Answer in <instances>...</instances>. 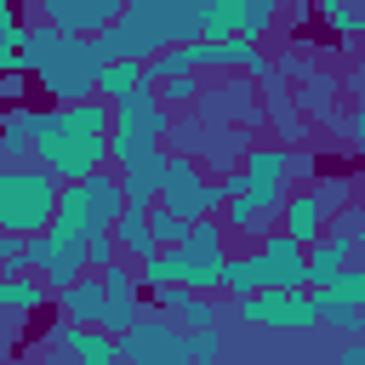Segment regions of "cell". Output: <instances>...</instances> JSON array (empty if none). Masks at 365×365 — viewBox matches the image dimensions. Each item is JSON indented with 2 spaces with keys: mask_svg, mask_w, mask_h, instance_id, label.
<instances>
[{
  "mask_svg": "<svg viewBox=\"0 0 365 365\" xmlns=\"http://www.w3.org/2000/svg\"><path fill=\"white\" fill-rule=\"evenodd\" d=\"M200 108H205V120L228 125V120H251V114H257V97H251V86H245V74H228V80H217V86H200Z\"/></svg>",
  "mask_w": 365,
  "mask_h": 365,
  "instance_id": "2e32d148",
  "label": "cell"
},
{
  "mask_svg": "<svg viewBox=\"0 0 365 365\" xmlns=\"http://www.w3.org/2000/svg\"><path fill=\"white\" fill-rule=\"evenodd\" d=\"M97 285H103V325H97V331H108V336L131 331V325L143 319V308H137V279H131V268H125V262H108V268L97 274Z\"/></svg>",
  "mask_w": 365,
  "mask_h": 365,
  "instance_id": "4fadbf2b",
  "label": "cell"
},
{
  "mask_svg": "<svg viewBox=\"0 0 365 365\" xmlns=\"http://www.w3.org/2000/svg\"><path fill=\"white\" fill-rule=\"evenodd\" d=\"M29 274L46 285V291H63L86 274V240L63 234V228H40L29 234Z\"/></svg>",
  "mask_w": 365,
  "mask_h": 365,
  "instance_id": "9c48e42d",
  "label": "cell"
},
{
  "mask_svg": "<svg viewBox=\"0 0 365 365\" xmlns=\"http://www.w3.org/2000/svg\"><path fill=\"white\" fill-rule=\"evenodd\" d=\"M108 125H114V114H108L103 97L40 108L34 143H29V165H40L57 182H80V177L108 165Z\"/></svg>",
  "mask_w": 365,
  "mask_h": 365,
  "instance_id": "6da1fadb",
  "label": "cell"
},
{
  "mask_svg": "<svg viewBox=\"0 0 365 365\" xmlns=\"http://www.w3.org/2000/svg\"><path fill=\"white\" fill-rule=\"evenodd\" d=\"M0 274H29V240L23 234H0Z\"/></svg>",
  "mask_w": 365,
  "mask_h": 365,
  "instance_id": "d6a6232c",
  "label": "cell"
},
{
  "mask_svg": "<svg viewBox=\"0 0 365 365\" xmlns=\"http://www.w3.org/2000/svg\"><path fill=\"white\" fill-rule=\"evenodd\" d=\"M257 268H262V291H308L302 245L285 240V234H262V245H257Z\"/></svg>",
  "mask_w": 365,
  "mask_h": 365,
  "instance_id": "7c38bea8",
  "label": "cell"
},
{
  "mask_svg": "<svg viewBox=\"0 0 365 365\" xmlns=\"http://www.w3.org/2000/svg\"><path fill=\"white\" fill-rule=\"evenodd\" d=\"M279 234H285V240H297V245H314V240L325 234V217H319V205H314V194H308V188L285 194V205H279Z\"/></svg>",
  "mask_w": 365,
  "mask_h": 365,
  "instance_id": "d6986e66",
  "label": "cell"
},
{
  "mask_svg": "<svg viewBox=\"0 0 365 365\" xmlns=\"http://www.w3.org/2000/svg\"><path fill=\"white\" fill-rule=\"evenodd\" d=\"M154 97H160L165 108H188V103H200V74H171V80H154Z\"/></svg>",
  "mask_w": 365,
  "mask_h": 365,
  "instance_id": "f1b7e54d",
  "label": "cell"
},
{
  "mask_svg": "<svg viewBox=\"0 0 365 365\" xmlns=\"http://www.w3.org/2000/svg\"><path fill=\"white\" fill-rule=\"evenodd\" d=\"M297 97V114H319V120H336V80L331 74H308L302 80V91H291Z\"/></svg>",
  "mask_w": 365,
  "mask_h": 365,
  "instance_id": "cb8c5ba5",
  "label": "cell"
},
{
  "mask_svg": "<svg viewBox=\"0 0 365 365\" xmlns=\"http://www.w3.org/2000/svg\"><path fill=\"white\" fill-rule=\"evenodd\" d=\"M240 319H251L257 331H308V325H319L308 291H251V297H240Z\"/></svg>",
  "mask_w": 365,
  "mask_h": 365,
  "instance_id": "8fae6325",
  "label": "cell"
},
{
  "mask_svg": "<svg viewBox=\"0 0 365 365\" xmlns=\"http://www.w3.org/2000/svg\"><path fill=\"white\" fill-rule=\"evenodd\" d=\"M308 74H314V63H308L302 51H291V57L274 63V80H308Z\"/></svg>",
  "mask_w": 365,
  "mask_h": 365,
  "instance_id": "e575fe53",
  "label": "cell"
},
{
  "mask_svg": "<svg viewBox=\"0 0 365 365\" xmlns=\"http://www.w3.org/2000/svg\"><path fill=\"white\" fill-rule=\"evenodd\" d=\"M23 74H34L46 86V97L57 103H80V97H97V68H103V51L86 40V34H63L51 23L29 29L23 34V51H17Z\"/></svg>",
  "mask_w": 365,
  "mask_h": 365,
  "instance_id": "3957f363",
  "label": "cell"
},
{
  "mask_svg": "<svg viewBox=\"0 0 365 365\" xmlns=\"http://www.w3.org/2000/svg\"><path fill=\"white\" fill-rule=\"evenodd\" d=\"M262 108H268V120L279 125V137H302V114H297V97L285 91V80H262Z\"/></svg>",
  "mask_w": 365,
  "mask_h": 365,
  "instance_id": "603a6c76",
  "label": "cell"
},
{
  "mask_svg": "<svg viewBox=\"0 0 365 365\" xmlns=\"http://www.w3.org/2000/svg\"><path fill=\"white\" fill-rule=\"evenodd\" d=\"M348 143H365V114H348Z\"/></svg>",
  "mask_w": 365,
  "mask_h": 365,
  "instance_id": "8d00e7d4",
  "label": "cell"
},
{
  "mask_svg": "<svg viewBox=\"0 0 365 365\" xmlns=\"http://www.w3.org/2000/svg\"><path fill=\"white\" fill-rule=\"evenodd\" d=\"M200 40V0H125L108 29L91 34L103 63H148L165 46Z\"/></svg>",
  "mask_w": 365,
  "mask_h": 365,
  "instance_id": "7a4b0ae2",
  "label": "cell"
},
{
  "mask_svg": "<svg viewBox=\"0 0 365 365\" xmlns=\"http://www.w3.org/2000/svg\"><path fill=\"white\" fill-rule=\"evenodd\" d=\"M319 177V160L308 148H285V182H314Z\"/></svg>",
  "mask_w": 365,
  "mask_h": 365,
  "instance_id": "836d02e7",
  "label": "cell"
},
{
  "mask_svg": "<svg viewBox=\"0 0 365 365\" xmlns=\"http://www.w3.org/2000/svg\"><path fill=\"white\" fill-rule=\"evenodd\" d=\"M234 182L240 188H262V194H285V148L279 143H251L240 154Z\"/></svg>",
  "mask_w": 365,
  "mask_h": 365,
  "instance_id": "9a60e30c",
  "label": "cell"
},
{
  "mask_svg": "<svg viewBox=\"0 0 365 365\" xmlns=\"http://www.w3.org/2000/svg\"><path fill=\"white\" fill-rule=\"evenodd\" d=\"M336 365H365V342H359V336H348V342H342V359H336Z\"/></svg>",
  "mask_w": 365,
  "mask_h": 365,
  "instance_id": "d590c367",
  "label": "cell"
},
{
  "mask_svg": "<svg viewBox=\"0 0 365 365\" xmlns=\"http://www.w3.org/2000/svg\"><path fill=\"white\" fill-rule=\"evenodd\" d=\"M222 291L240 302V297H251V291H262V268H257V251H240V257H228L222 262Z\"/></svg>",
  "mask_w": 365,
  "mask_h": 365,
  "instance_id": "d4e9b609",
  "label": "cell"
},
{
  "mask_svg": "<svg viewBox=\"0 0 365 365\" xmlns=\"http://www.w3.org/2000/svg\"><path fill=\"white\" fill-rule=\"evenodd\" d=\"M120 211H125V200H120V177L91 171V177H80V182L57 188V205H51V222H46V228H63V234L86 240V234L114 228V217H120Z\"/></svg>",
  "mask_w": 365,
  "mask_h": 365,
  "instance_id": "277c9868",
  "label": "cell"
},
{
  "mask_svg": "<svg viewBox=\"0 0 365 365\" xmlns=\"http://www.w3.org/2000/svg\"><path fill=\"white\" fill-rule=\"evenodd\" d=\"M308 297H314V302H331V308H365V268L348 262L342 274H331V279L314 285Z\"/></svg>",
  "mask_w": 365,
  "mask_h": 365,
  "instance_id": "7402d4cb",
  "label": "cell"
},
{
  "mask_svg": "<svg viewBox=\"0 0 365 365\" xmlns=\"http://www.w3.org/2000/svg\"><path fill=\"white\" fill-rule=\"evenodd\" d=\"M46 348H63L74 365H120V348L108 331H91V325H51L46 331Z\"/></svg>",
  "mask_w": 365,
  "mask_h": 365,
  "instance_id": "5bb4252c",
  "label": "cell"
},
{
  "mask_svg": "<svg viewBox=\"0 0 365 365\" xmlns=\"http://www.w3.org/2000/svg\"><path fill=\"white\" fill-rule=\"evenodd\" d=\"M222 262H228V251H222V222L205 217V222H194L188 240L177 245V285L194 291V297H217V291H222Z\"/></svg>",
  "mask_w": 365,
  "mask_h": 365,
  "instance_id": "52a82bcc",
  "label": "cell"
},
{
  "mask_svg": "<svg viewBox=\"0 0 365 365\" xmlns=\"http://www.w3.org/2000/svg\"><path fill=\"white\" fill-rule=\"evenodd\" d=\"M314 6H319V17H325L342 40H354V34H359V11H354L348 0H314Z\"/></svg>",
  "mask_w": 365,
  "mask_h": 365,
  "instance_id": "f546056e",
  "label": "cell"
},
{
  "mask_svg": "<svg viewBox=\"0 0 365 365\" xmlns=\"http://www.w3.org/2000/svg\"><path fill=\"white\" fill-rule=\"evenodd\" d=\"M46 302H51V291H46L34 274H0V314H6V319L23 325V319L40 314Z\"/></svg>",
  "mask_w": 365,
  "mask_h": 365,
  "instance_id": "ffe728a7",
  "label": "cell"
},
{
  "mask_svg": "<svg viewBox=\"0 0 365 365\" xmlns=\"http://www.w3.org/2000/svg\"><path fill=\"white\" fill-rule=\"evenodd\" d=\"M0 165H6V143H0Z\"/></svg>",
  "mask_w": 365,
  "mask_h": 365,
  "instance_id": "74e56055",
  "label": "cell"
},
{
  "mask_svg": "<svg viewBox=\"0 0 365 365\" xmlns=\"http://www.w3.org/2000/svg\"><path fill=\"white\" fill-rule=\"evenodd\" d=\"M143 217H148V234H154V245H182V240H188V228H194V222H182L177 211H165V205H148Z\"/></svg>",
  "mask_w": 365,
  "mask_h": 365,
  "instance_id": "83f0119b",
  "label": "cell"
},
{
  "mask_svg": "<svg viewBox=\"0 0 365 365\" xmlns=\"http://www.w3.org/2000/svg\"><path fill=\"white\" fill-rule=\"evenodd\" d=\"M6 365H17V359H6Z\"/></svg>",
  "mask_w": 365,
  "mask_h": 365,
  "instance_id": "f35d334b",
  "label": "cell"
},
{
  "mask_svg": "<svg viewBox=\"0 0 365 365\" xmlns=\"http://www.w3.org/2000/svg\"><path fill=\"white\" fill-rule=\"evenodd\" d=\"M108 234H114V251H120V257H131V262H148V257L160 251V245H154V234H148V217H143V211H120Z\"/></svg>",
  "mask_w": 365,
  "mask_h": 365,
  "instance_id": "44dd1931",
  "label": "cell"
},
{
  "mask_svg": "<svg viewBox=\"0 0 365 365\" xmlns=\"http://www.w3.org/2000/svg\"><path fill=\"white\" fill-rule=\"evenodd\" d=\"M308 194H314V205H319V217L331 222V217H336L342 205H354V177H348V171H336V177H319V182H314Z\"/></svg>",
  "mask_w": 365,
  "mask_h": 365,
  "instance_id": "484cf974",
  "label": "cell"
},
{
  "mask_svg": "<svg viewBox=\"0 0 365 365\" xmlns=\"http://www.w3.org/2000/svg\"><path fill=\"white\" fill-rule=\"evenodd\" d=\"M160 171H165V148H148L143 160L120 165V200H125V211H148L160 200Z\"/></svg>",
  "mask_w": 365,
  "mask_h": 365,
  "instance_id": "e0dca14e",
  "label": "cell"
},
{
  "mask_svg": "<svg viewBox=\"0 0 365 365\" xmlns=\"http://www.w3.org/2000/svg\"><path fill=\"white\" fill-rule=\"evenodd\" d=\"M57 308H63V325H103V285H97V274H80L74 285H63L57 291Z\"/></svg>",
  "mask_w": 365,
  "mask_h": 365,
  "instance_id": "ac0fdd59",
  "label": "cell"
},
{
  "mask_svg": "<svg viewBox=\"0 0 365 365\" xmlns=\"http://www.w3.org/2000/svg\"><path fill=\"white\" fill-rule=\"evenodd\" d=\"M108 262H120V251H114V234H108V228H103V234H86V274H91V268L103 274Z\"/></svg>",
  "mask_w": 365,
  "mask_h": 365,
  "instance_id": "4dcf8cb0",
  "label": "cell"
},
{
  "mask_svg": "<svg viewBox=\"0 0 365 365\" xmlns=\"http://www.w3.org/2000/svg\"><path fill=\"white\" fill-rule=\"evenodd\" d=\"M182 354H188V359H217V354H222L217 325H205V331H182Z\"/></svg>",
  "mask_w": 365,
  "mask_h": 365,
  "instance_id": "1f68e13d",
  "label": "cell"
},
{
  "mask_svg": "<svg viewBox=\"0 0 365 365\" xmlns=\"http://www.w3.org/2000/svg\"><path fill=\"white\" fill-rule=\"evenodd\" d=\"M137 80H143V63H103V68H97V97L114 103V97H125Z\"/></svg>",
  "mask_w": 365,
  "mask_h": 365,
  "instance_id": "4316f807",
  "label": "cell"
},
{
  "mask_svg": "<svg viewBox=\"0 0 365 365\" xmlns=\"http://www.w3.org/2000/svg\"><path fill=\"white\" fill-rule=\"evenodd\" d=\"M114 348H120L125 365H188L182 325H171V319H137L131 331L114 336Z\"/></svg>",
  "mask_w": 365,
  "mask_h": 365,
  "instance_id": "30bf717a",
  "label": "cell"
},
{
  "mask_svg": "<svg viewBox=\"0 0 365 365\" xmlns=\"http://www.w3.org/2000/svg\"><path fill=\"white\" fill-rule=\"evenodd\" d=\"M57 205V177L40 165H0V234H40Z\"/></svg>",
  "mask_w": 365,
  "mask_h": 365,
  "instance_id": "5b68a950",
  "label": "cell"
},
{
  "mask_svg": "<svg viewBox=\"0 0 365 365\" xmlns=\"http://www.w3.org/2000/svg\"><path fill=\"white\" fill-rule=\"evenodd\" d=\"M222 182H211L205 177V165L194 160V154H165V171H160V200L154 205H165V211H177L182 222H205V217H217L222 211Z\"/></svg>",
  "mask_w": 365,
  "mask_h": 365,
  "instance_id": "8992f818",
  "label": "cell"
},
{
  "mask_svg": "<svg viewBox=\"0 0 365 365\" xmlns=\"http://www.w3.org/2000/svg\"><path fill=\"white\" fill-rule=\"evenodd\" d=\"M279 0H200V40H245L257 46L274 23Z\"/></svg>",
  "mask_w": 365,
  "mask_h": 365,
  "instance_id": "ba28073f",
  "label": "cell"
}]
</instances>
